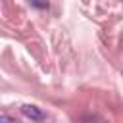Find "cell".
<instances>
[{"label": "cell", "instance_id": "cell-3", "mask_svg": "<svg viewBox=\"0 0 123 123\" xmlns=\"http://www.w3.org/2000/svg\"><path fill=\"white\" fill-rule=\"evenodd\" d=\"M0 121H10V117H6V115H0Z\"/></svg>", "mask_w": 123, "mask_h": 123}, {"label": "cell", "instance_id": "cell-2", "mask_svg": "<svg viewBox=\"0 0 123 123\" xmlns=\"http://www.w3.org/2000/svg\"><path fill=\"white\" fill-rule=\"evenodd\" d=\"M31 4H33V6H38V8H46V6H48L46 2H40V0H31Z\"/></svg>", "mask_w": 123, "mask_h": 123}, {"label": "cell", "instance_id": "cell-1", "mask_svg": "<svg viewBox=\"0 0 123 123\" xmlns=\"http://www.w3.org/2000/svg\"><path fill=\"white\" fill-rule=\"evenodd\" d=\"M21 111H23V115H25V117H29V119H33V121H40V119H44V113H42L37 106L25 104V106L21 108Z\"/></svg>", "mask_w": 123, "mask_h": 123}]
</instances>
